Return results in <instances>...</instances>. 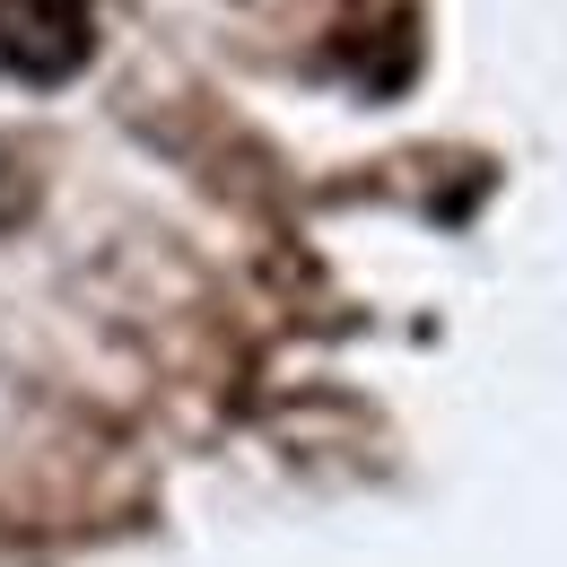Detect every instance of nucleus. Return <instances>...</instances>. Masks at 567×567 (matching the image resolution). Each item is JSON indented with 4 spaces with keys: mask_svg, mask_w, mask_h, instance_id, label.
Listing matches in <instances>:
<instances>
[{
    "mask_svg": "<svg viewBox=\"0 0 567 567\" xmlns=\"http://www.w3.org/2000/svg\"><path fill=\"white\" fill-rule=\"evenodd\" d=\"M87 62L79 0H0V71L9 79H71Z\"/></svg>",
    "mask_w": 567,
    "mask_h": 567,
    "instance_id": "f257e3e1",
    "label": "nucleus"
}]
</instances>
